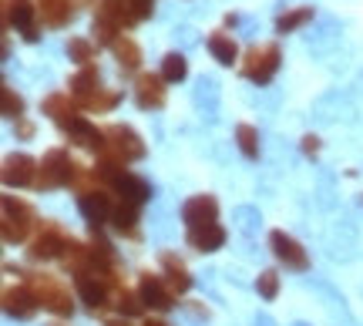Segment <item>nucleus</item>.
Here are the masks:
<instances>
[{"label":"nucleus","mask_w":363,"mask_h":326,"mask_svg":"<svg viewBox=\"0 0 363 326\" xmlns=\"http://www.w3.org/2000/svg\"><path fill=\"white\" fill-rule=\"evenodd\" d=\"M279 61H283V54H279V44H252L242 57V78H249L252 84H269L276 78V71H279Z\"/></svg>","instance_id":"f257e3e1"},{"label":"nucleus","mask_w":363,"mask_h":326,"mask_svg":"<svg viewBox=\"0 0 363 326\" xmlns=\"http://www.w3.org/2000/svg\"><path fill=\"white\" fill-rule=\"evenodd\" d=\"M27 286L34 289V296H38V303L44 310H51L54 316H71L74 303H71V293H67L65 279L48 276V273H34V276H27Z\"/></svg>","instance_id":"f03ea898"},{"label":"nucleus","mask_w":363,"mask_h":326,"mask_svg":"<svg viewBox=\"0 0 363 326\" xmlns=\"http://www.w3.org/2000/svg\"><path fill=\"white\" fill-rule=\"evenodd\" d=\"M78 172H81V165L71 162V155H67L65 148H51V152L44 155V162H40L38 185H34V189H61V185H74Z\"/></svg>","instance_id":"7ed1b4c3"},{"label":"nucleus","mask_w":363,"mask_h":326,"mask_svg":"<svg viewBox=\"0 0 363 326\" xmlns=\"http://www.w3.org/2000/svg\"><path fill=\"white\" fill-rule=\"evenodd\" d=\"M101 155H111L118 162H138L145 158V142L138 138V131L128 128V125H111L104 128V152Z\"/></svg>","instance_id":"20e7f679"},{"label":"nucleus","mask_w":363,"mask_h":326,"mask_svg":"<svg viewBox=\"0 0 363 326\" xmlns=\"http://www.w3.org/2000/svg\"><path fill=\"white\" fill-rule=\"evenodd\" d=\"M34 222H38V215H34V209L27 202H21V198H13V196L4 198V242L7 246L24 242L27 235H30V229H34Z\"/></svg>","instance_id":"39448f33"},{"label":"nucleus","mask_w":363,"mask_h":326,"mask_svg":"<svg viewBox=\"0 0 363 326\" xmlns=\"http://www.w3.org/2000/svg\"><path fill=\"white\" fill-rule=\"evenodd\" d=\"M67 239L65 235V229L57 225L54 219H48L44 225H40V232H38V239L30 242V249H27V256L30 259H57V256H65V249H67Z\"/></svg>","instance_id":"423d86ee"},{"label":"nucleus","mask_w":363,"mask_h":326,"mask_svg":"<svg viewBox=\"0 0 363 326\" xmlns=\"http://www.w3.org/2000/svg\"><path fill=\"white\" fill-rule=\"evenodd\" d=\"M269 249H272V256L283 262L286 269H296V273H306V269H310V256H306V249L299 246L293 235H286L283 229H272L269 232Z\"/></svg>","instance_id":"0eeeda50"},{"label":"nucleus","mask_w":363,"mask_h":326,"mask_svg":"<svg viewBox=\"0 0 363 326\" xmlns=\"http://www.w3.org/2000/svg\"><path fill=\"white\" fill-rule=\"evenodd\" d=\"M165 84H169V81L162 78V74H152V71L138 74V81H135V105L142 108V111H158V108H165V101H169Z\"/></svg>","instance_id":"6e6552de"},{"label":"nucleus","mask_w":363,"mask_h":326,"mask_svg":"<svg viewBox=\"0 0 363 326\" xmlns=\"http://www.w3.org/2000/svg\"><path fill=\"white\" fill-rule=\"evenodd\" d=\"M219 202L212 196H192L185 206H182V222L185 229H206V225H219Z\"/></svg>","instance_id":"1a4fd4ad"},{"label":"nucleus","mask_w":363,"mask_h":326,"mask_svg":"<svg viewBox=\"0 0 363 326\" xmlns=\"http://www.w3.org/2000/svg\"><path fill=\"white\" fill-rule=\"evenodd\" d=\"M38 172H40V162H34L30 155L17 152V155H7L4 162V185H17V189H30L38 185Z\"/></svg>","instance_id":"9d476101"},{"label":"nucleus","mask_w":363,"mask_h":326,"mask_svg":"<svg viewBox=\"0 0 363 326\" xmlns=\"http://www.w3.org/2000/svg\"><path fill=\"white\" fill-rule=\"evenodd\" d=\"M138 293H142L145 306H152V310H172L175 306V293L169 289V283H165V276L158 273H142V279H138Z\"/></svg>","instance_id":"9b49d317"},{"label":"nucleus","mask_w":363,"mask_h":326,"mask_svg":"<svg viewBox=\"0 0 363 326\" xmlns=\"http://www.w3.org/2000/svg\"><path fill=\"white\" fill-rule=\"evenodd\" d=\"M74 286H78L81 303H88V306H91V313H98L104 303H108V289H111V286H108V283H104V279L94 273V269L74 276Z\"/></svg>","instance_id":"f8f14e48"},{"label":"nucleus","mask_w":363,"mask_h":326,"mask_svg":"<svg viewBox=\"0 0 363 326\" xmlns=\"http://www.w3.org/2000/svg\"><path fill=\"white\" fill-rule=\"evenodd\" d=\"M38 296H34V289L27 286H7L4 289V310L7 316H17V320H30V316L38 313Z\"/></svg>","instance_id":"ddd939ff"},{"label":"nucleus","mask_w":363,"mask_h":326,"mask_svg":"<svg viewBox=\"0 0 363 326\" xmlns=\"http://www.w3.org/2000/svg\"><path fill=\"white\" fill-rule=\"evenodd\" d=\"M78 209L88 219L91 229H101L104 222L111 219L115 206H111V198L104 196V189H98V192H88V196H78Z\"/></svg>","instance_id":"4468645a"},{"label":"nucleus","mask_w":363,"mask_h":326,"mask_svg":"<svg viewBox=\"0 0 363 326\" xmlns=\"http://www.w3.org/2000/svg\"><path fill=\"white\" fill-rule=\"evenodd\" d=\"M34 17H38V7L30 0H4V30L17 27L21 34L34 30Z\"/></svg>","instance_id":"2eb2a0df"},{"label":"nucleus","mask_w":363,"mask_h":326,"mask_svg":"<svg viewBox=\"0 0 363 326\" xmlns=\"http://www.w3.org/2000/svg\"><path fill=\"white\" fill-rule=\"evenodd\" d=\"M67 88H71V98H74V105H84V101H91V98H94V94L98 91H104L101 88V71H98V67L94 64H88V67H81L78 74H74V78H71V84H67Z\"/></svg>","instance_id":"dca6fc26"},{"label":"nucleus","mask_w":363,"mask_h":326,"mask_svg":"<svg viewBox=\"0 0 363 326\" xmlns=\"http://www.w3.org/2000/svg\"><path fill=\"white\" fill-rule=\"evenodd\" d=\"M111 189H115L125 202H135V206H145V202L152 198V185L145 182L142 175H135V172H121L115 182H111Z\"/></svg>","instance_id":"f3484780"},{"label":"nucleus","mask_w":363,"mask_h":326,"mask_svg":"<svg viewBox=\"0 0 363 326\" xmlns=\"http://www.w3.org/2000/svg\"><path fill=\"white\" fill-rule=\"evenodd\" d=\"M65 135L81 148H91V152H104V131L94 128L88 118H74L71 125L65 128Z\"/></svg>","instance_id":"a211bd4d"},{"label":"nucleus","mask_w":363,"mask_h":326,"mask_svg":"<svg viewBox=\"0 0 363 326\" xmlns=\"http://www.w3.org/2000/svg\"><path fill=\"white\" fill-rule=\"evenodd\" d=\"M78 0H40V21L44 27H65L74 21Z\"/></svg>","instance_id":"6ab92c4d"},{"label":"nucleus","mask_w":363,"mask_h":326,"mask_svg":"<svg viewBox=\"0 0 363 326\" xmlns=\"http://www.w3.org/2000/svg\"><path fill=\"white\" fill-rule=\"evenodd\" d=\"M206 47H208V54L225 67H233L235 61H239V44H235L233 34H225V30H212L206 40Z\"/></svg>","instance_id":"aec40b11"},{"label":"nucleus","mask_w":363,"mask_h":326,"mask_svg":"<svg viewBox=\"0 0 363 326\" xmlns=\"http://www.w3.org/2000/svg\"><path fill=\"white\" fill-rule=\"evenodd\" d=\"M40 108H44V115H51L54 118V125L57 128H67L74 118H81L78 111H74V105H71V94H48L44 101H40Z\"/></svg>","instance_id":"412c9836"},{"label":"nucleus","mask_w":363,"mask_h":326,"mask_svg":"<svg viewBox=\"0 0 363 326\" xmlns=\"http://www.w3.org/2000/svg\"><path fill=\"white\" fill-rule=\"evenodd\" d=\"M162 266H165V283H169L172 293H189L192 289V276L185 269V262L172 252H162Z\"/></svg>","instance_id":"4be33fe9"},{"label":"nucleus","mask_w":363,"mask_h":326,"mask_svg":"<svg viewBox=\"0 0 363 326\" xmlns=\"http://www.w3.org/2000/svg\"><path fill=\"white\" fill-rule=\"evenodd\" d=\"M189 246L199 249V252H216V249L225 246V232H222V225L192 229V232H189Z\"/></svg>","instance_id":"5701e85b"},{"label":"nucleus","mask_w":363,"mask_h":326,"mask_svg":"<svg viewBox=\"0 0 363 326\" xmlns=\"http://www.w3.org/2000/svg\"><path fill=\"white\" fill-rule=\"evenodd\" d=\"M111 51H115L118 67H121V71H138V67H142V47H138L128 34H121V38L115 40V47H111Z\"/></svg>","instance_id":"b1692460"},{"label":"nucleus","mask_w":363,"mask_h":326,"mask_svg":"<svg viewBox=\"0 0 363 326\" xmlns=\"http://www.w3.org/2000/svg\"><path fill=\"white\" fill-rule=\"evenodd\" d=\"M111 222H115L118 232L138 239V206H135V202H125V198H121L115 206V212H111Z\"/></svg>","instance_id":"393cba45"},{"label":"nucleus","mask_w":363,"mask_h":326,"mask_svg":"<svg viewBox=\"0 0 363 326\" xmlns=\"http://www.w3.org/2000/svg\"><path fill=\"white\" fill-rule=\"evenodd\" d=\"M310 21H313V7H293V11L276 17V34H293L303 24H310Z\"/></svg>","instance_id":"a878e982"},{"label":"nucleus","mask_w":363,"mask_h":326,"mask_svg":"<svg viewBox=\"0 0 363 326\" xmlns=\"http://www.w3.org/2000/svg\"><path fill=\"white\" fill-rule=\"evenodd\" d=\"M162 78L169 81V84H179V81H185V74H189V61H185V54L172 51L162 57V71H158Z\"/></svg>","instance_id":"bb28decb"},{"label":"nucleus","mask_w":363,"mask_h":326,"mask_svg":"<svg viewBox=\"0 0 363 326\" xmlns=\"http://www.w3.org/2000/svg\"><path fill=\"white\" fill-rule=\"evenodd\" d=\"M235 142H239V152L246 158H259V131L252 125H239L235 128Z\"/></svg>","instance_id":"cd10ccee"},{"label":"nucleus","mask_w":363,"mask_h":326,"mask_svg":"<svg viewBox=\"0 0 363 326\" xmlns=\"http://www.w3.org/2000/svg\"><path fill=\"white\" fill-rule=\"evenodd\" d=\"M115 300H118V310L125 316H142L145 313V300L142 293H131V289H115Z\"/></svg>","instance_id":"c85d7f7f"},{"label":"nucleus","mask_w":363,"mask_h":326,"mask_svg":"<svg viewBox=\"0 0 363 326\" xmlns=\"http://www.w3.org/2000/svg\"><path fill=\"white\" fill-rule=\"evenodd\" d=\"M67 57H71L74 64L88 67L91 61H94V47H91V40H84V38H71V40H67Z\"/></svg>","instance_id":"c756f323"},{"label":"nucleus","mask_w":363,"mask_h":326,"mask_svg":"<svg viewBox=\"0 0 363 326\" xmlns=\"http://www.w3.org/2000/svg\"><path fill=\"white\" fill-rule=\"evenodd\" d=\"M0 98H4V115L13 118V121H21V118H24V98L13 91L11 84H4V88H0Z\"/></svg>","instance_id":"7c9ffc66"},{"label":"nucleus","mask_w":363,"mask_h":326,"mask_svg":"<svg viewBox=\"0 0 363 326\" xmlns=\"http://www.w3.org/2000/svg\"><path fill=\"white\" fill-rule=\"evenodd\" d=\"M256 289H259L262 300H276V296H279V273H276V269H266V273H259V279H256Z\"/></svg>","instance_id":"2f4dec72"},{"label":"nucleus","mask_w":363,"mask_h":326,"mask_svg":"<svg viewBox=\"0 0 363 326\" xmlns=\"http://www.w3.org/2000/svg\"><path fill=\"white\" fill-rule=\"evenodd\" d=\"M13 131H17V138H24V142H30V138L38 135V128H34V125H30L27 118H21V121L13 125Z\"/></svg>","instance_id":"473e14b6"},{"label":"nucleus","mask_w":363,"mask_h":326,"mask_svg":"<svg viewBox=\"0 0 363 326\" xmlns=\"http://www.w3.org/2000/svg\"><path fill=\"white\" fill-rule=\"evenodd\" d=\"M303 152H306V155H316V152H320V138H316V135H306V138H303Z\"/></svg>","instance_id":"72a5a7b5"},{"label":"nucleus","mask_w":363,"mask_h":326,"mask_svg":"<svg viewBox=\"0 0 363 326\" xmlns=\"http://www.w3.org/2000/svg\"><path fill=\"white\" fill-rule=\"evenodd\" d=\"M104 326H131L128 320H121V316H111V320H104Z\"/></svg>","instance_id":"f704fd0d"},{"label":"nucleus","mask_w":363,"mask_h":326,"mask_svg":"<svg viewBox=\"0 0 363 326\" xmlns=\"http://www.w3.org/2000/svg\"><path fill=\"white\" fill-rule=\"evenodd\" d=\"M145 326H169V323H165V320H148Z\"/></svg>","instance_id":"c9c22d12"}]
</instances>
